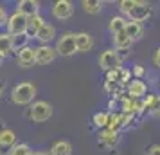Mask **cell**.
I'll use <instances>...</instances> for the list:
<instances>
[{"mask_svg":"<svg viewBox=\"0 0 160 155\" xmlns=\"http://www.w3.org/2000/svg\"><path fill=\"white\" fill-rule=\"evenodd\" d=\"M34 97H36V85L34 83L22 81L18 85H15L13 90H11V101L15 105H20V106L31 105Z\"/></svg>","mask_w":160,"mask_h":155,"instance_id":"1","label":"cell"},{"mask_svg":"<svg viewBox=\"0 0 160 155\" xmlns=\"http://www.w3.org/2000/svg\"><path fill=\"white\" fill-rule=\"evenodd\" d=\"M52 105L47 101H34L31 105L29 110V117L32 123H45L47 119L52 117Z\"/></svg>","mask_w":160,"mask_h":155,"instance_id":"2","label":"cell"},{"mask_svg":"<svg viewBox=\"0 0 160 155\" xmlns=\"http://www.w3.org/2000/svg\"><path fill=\"white\" fill-rule=\"evenodd\" d=\"M54 51L56 54L59 56H74L76 54V33H65V34H61V38H58V42H56V47H54Z\"/></svg>","mask_w":160,"mask_h":155,"instance_id":"3","label":"cell"},{"mask_svg":"<svg viewBox=\"0 0 160 155\" xmlns=\"http://www.w3.org/2000/svg\"><path fill=\"white\" fill-rule=\"evenodd\" d=\"M121 65H122V58L119 56V52L115 49H106V51H102L99 54V67L104 72L121 69Z\"/></svg>","mask_w":160,"mask_h":155,"instance_id":"4","label":"cell"},{"mask_svg":"<svg viewBox=\"0 0 160 155\" xmlns=\"http://www.w3.org/2000/svg\"><path fill=\"white\" fill-rule=\"evenodd\" d=\"M8 34L11 36H18V34H25V29H27V18L23 15H20L18 11H15L11 16H8Z\"/></svg>","mask_w":160,"mask_h":155,"instance_id":"5","label":"cell"},{"mask_svg":"<svg viewBox=\"0 0 160 155\" xmlns=\"http://www.w3.org/2000/svg\"><path fill=\"white\" fill-rule=\"evenodd\" d=\"M151 6L148 4V2H142V0H137V4H135V8L131 9L130 13H128V18H130V22H138L142 23L144 20H148L149 16H151Z\"/></svg>","mask_w":160,"mask_h":155,"instance_id":"6","label":"cell"},{"mask_svg":"<svg viewBox=\"0 0 160 155\" xmlns=\"http://www.w3.org/2000/svg\"><path fill=\"white\" fill-rule=\"evenodd\" d=\"M56 51L51 45H38L34 47V59H36V65H49L56 59Z\"/></svg>","mask_w":160,"mask_h":155,"instance_id":"7","label":"cell"},{"mask_svg":"<svg viewBox=\"0 0 160 155\" xmlns=\"http://www.w3.org/2000/svg\"><path fill=\"white\" fill-rule=\"evenodd\" d=\"M74 15V4L70 0H58L52 6V16L58 20H68Z\"/></svg>","mask_w":160,"mask_h":155,"instance_id":"8","label":"cell"},{"mask_svg":"<svg viewBox=\"0 0 160 155\" xmlns=\"http://www.w3.org/2000/svg\"><path fill=\"white\" fill-rule=\"evenodd\" d=\"M16 133L11 128H0V155H8L16 144Z\"/></svg>","mask_w":160,"mask_h":155,"instance_id":"9","label":"cell"},{"mask_svg":"<svg viewBox=\"0 0 160 155\" xmlns=\"http://www.w3.org/2000/svg\"><path fill=\"white\" fill-rule=\"evenodd\" d=\"M16 11L20 15H23L25 18L40 15V2H36V0H20L16 4Z\"/></svg>","mask_w":160,"mask_h":155,"instance_id":"10","label":"cell"},{"mask_svg":"<svg viewBox=\"0 0 160 155\" xmlns=\"http://www.w3.org/2000/svg\"><path fill=\"white\" fill-rule=\"evenodd\" d=\"M16 63L23 69H27V67H32L36 65V59H34V47H23L22 51H18V56H16Z\"/></svg>","mask_w":160,"mask_h":155,"instance_id":"11","label":"cell"},{"mask_svg":"<svg viewBox=\"0 0 160 155\" xmlns=\"http://www.w3.org/2000/svg\"><path fill=\"white\" fill-rule=\"evenodd\" d=\"M54 38H56V27L45 22L43 25L40 27V31H38L36 40H38L42 45H49V42H52Z\"/></svg>","mask_w":160,"mask_h":155,"instance_id":"12","label":"cell"},{"mask_svg":"<svg viewBox=\"0 0 160 155\" xmlns=\"http://www.w3.org/2000/svg\"><path fill=\"white\" fill-rule=\"evenodd\" d=\"M94 47V38L88 33H78L76 34V51L78 52H88Z\"/></svg>","mask_w":160,"mask_h":155,"instance_id":"13","label":"cell"},{"mask_svg":"<svg viewBox=\"0 0 160 155\" xmlns=\"http://www.w3.org/2000/svg\"><path fill=\"white\" fill-rule=\"evenodd\" d=\"M124 33H126V36L130 38L131 42H137V40H140L142 38V34H144V27H142V23L138 22H126V25H124Z\"/></svg>","mask_w":160,"mask_h":155,"instance_id":"14","label":"cell"},{"mask_svg":"<svg viewBox=\"0 0 160 155\" xmlns=\"http://www.w3.org/2000/svg\"><path fill=\"white\" fill-rule=\"evenodd\" d=\"M45 23V20L42 18V15H34V16H29L27 18V29H25V34L31 38H36L38 31H40V27Z\"/></svg>","mask_w":160,"mask_h":155,"instance_id":"15","label":"cell"},{"mask_svg":"<svg viewBox=\"0 0 160 155\" xmlns=\"http://www.w3.org/2000/svg\"><path fill=\"white\" fill-rule=\"evenodd\" d=\"M146 92H148V87H146V83L142 80H131L130 85H128V94L133 99L146 96Z\"/></svg>","mask_w":160,"mask_h":155,"instance_id":"16","label":"cell"},{"mask_svg":"<svg viewBox=\"0 0 160 155\" xmlns=\"http://www.w3.org/2000/svg\"><path fill=\"white\" fill-rule=\"evenodd\" d=\"M142 110H148L151 116H160V96H148L142 101Z\"/></svg>","mask_w":160,"mask_h":155,"instance_id":"17","label":"cell"},{"mask_svg":"<svg viewBox=\"0 0 160 155\" xmlns=\"http://www.w3.org/2000/svg\"><path fill=\"white\" fill-rule=\"evenodd\" d=\"M51 155H72V144L68 141H56L49 150Z\"/></svg>","mask_w":160,"mask_h":155,"instance_id":"18","label":"cell"},{"mask_svg":"<svg viewBox=\"0 0 160 155\" xmlns=\"http://www.w3.org/2000/svg\"><path fill=\"white\" fill-rule=\"evenodd\" d=\"M101 142L104 144V146H108V148H113V146H117L119 144V132H112V130H108V128H104L101 132Z\"/></svg>","mask_w":160,"mask_h":155,"instance_id":"19","label":"cell"},{"mask_svg":"<svg viewBox=\"0 0 160 155\" xmlns=\"http://www.w3.org/2000/svg\"><path fill=\"white\" fill-rule=\"evenodd\" d=\"M131 44H133V42L126 36V33H124V31H121V33L113 34V45H115L117 51H130Z\"/></svg>","mask_w":160,"mask_h":155,"instance_id":"20","label":"cell"},{"mask_svg":"<svg viewBox=\"0 0 160 155\" xmlns=\"http://www.w3.org/2000/svg\"><path fill=\"white\" fill-rule=\"evenodd\" d=\"M81 8L87 15H99L102 9V2L101 0H83Z\"/></svg>","mask_w":160,"mask_h":155,"instance_id":"21","label":"cell"},{"mask_svg":"<svg viewBox=\"0 0 160 155\" xmlns=\"http://www.w3.org/2000/svg\"><path fill=\"white\" fill-rule=\"evenodd\" d=\"M11 52H13L11 34H8V33H2V34H0V54H2L4 58H8Z\"/></svg>","mask_w":160,"mask_h":155,"instance_id":"22","label":"cell"},{"mask_svg":"<svg viewBox=\"0 0 160 155\" xmlns=\"http://www.w3.org/2000/svg\"><path fill=\"white\" fill-rule=\"evenodd\" d=\"M106 128L112 132H119L121 128H124V114H110V121Z\"/></svg>","mask_w":160,"mask_h":155,"instance_id":"23","label":"cell"},{"mask_svg":"<svg viewBox=\"0 0 160 155\" xmlns=\"http://www.w3.org/2000/svg\"><path fill=\"white\" fill-rule=\"evenodd\" d=\"M126 18L124 16H113L112 20H110V23H108V29L113 33V34H117V33H121V31H124V25H126Z\"/></svg>","mask_w":160,"mask_h":155,"instance_id":"24","label":"cell"},{"mask_svg":"<svg viewBox=\"0 0 160 155\" xmlns=\"http://www.w3.org/2000/svg\"><path fill=\"white\" fill-rule=\"evenodd\" d=\"M11 44H13V51H22L23 47L29 45V36H27V34L11 36Z\"/></svg>","mask_w":160,"mask_h":155,"instance_id":"25","label":"cell"},{"mask_svg":"<svg viewBox=\"0 0 160 155\" xmlns=\"http://www.w3.org/2000/svg\"><path fill=\"white\" fill-rule=\"evenodd\" d=\"M92 121H94V125L97 126V128H102V130H104V128L108 126V121H110V112H97Z\"/></svg>","mask_w":160,"mask_h":155,"instance_id":"26","label":"cell"},{"mask_svg":"<svg viewBox=\"0 0 160 155\" xmlns=\"http://www.w3.org/2000/svg\"><path fill=\"white\" fill-rule=\"evenodd\" d=\"M31 146L29 144H25V142H16L15 146H13V150L9 152L8 155H31Z\"/></svg>","mask_w":160,"mask_h":155,"instance_id":"27","label":"cell"},{"mask_svg":"<svg viewBox=\"0 0 160 155\" xmlns=\"http://www.w3.org/2000/svg\"><path fill=\"white\" fill-rule=\"evenodd\" d=\"M135 4H137V0H121L119 2V9H121V13L128 15L131 9L135 8Z\"/></svg>","mask_w":160,"mask_h":155,"instance_id":"28","label":"cell"},{"mask_svg":"<svg viewBox=\"0 0 160 155\" xmlns=\"http://www.w3.org/2000/svg\"><path fill=\"white\" fill-rule=\"evenodd\" d=\"M130 76H131L130 70L121 67V70H119V85H124V83H128V81H130Z\"/></svg>","mask_w":160,"mask_h":155,"instance_id":"29","label":"cell"},{"mask_svg":"<svg viewBox=\"0 0 160 155\" xmlns=\"http://www.w3.org/2000/svg\"><path fill=\"white\" fill-rule=\"evenodd\" d=\"M104 90L106 92H110V94H113V96H117V92H121V85L119 83H104Z\"/></svg>","mask_w":160,"mask_h":155,"instance_id":"30","label":"cell"},{"mask_svg":"<svg viewBox=\"0 0 160 155\" xmlns=\"http://www.w3.org/2000/svg\"><path fill=\"white\" fill-rule=\"evenodd\" d=\"M8 23V11L4 6H0V27H4Z\"/></svg>","mask_w":160,"mask_h":155,"instance_id":"31","label":"cell"},{"mask_svg":"<svg viewBox=\"0 0 160 155\" xmlns=\"http://www.w3.org/2000/svg\"><path fill=\"white\" fill-rule=\"evenodd\" d=\"M146 155H160V144H153V146L148 148Z\"/></svg>","mask_w":160,"mask_h":155,"instance_id":"32","label":"cell"},{"mask_svg":"<svg viewBox=\"0 0 160 155\" xmlns=\"http://www.w3.org/2000/svg\"><path fill=\"white\" fill-rule=\"evenodd\" d=\"M153 63H155L157 69H160V47L155 51V54H153Z\"/></svg>","mask_w":160,"mask_h":155,"instance_id":"33","label":"cell"},{"mask_svg":"<svg viewBox=\"0 0 160 155\" xmlns=\"http://www.w3.org/2000/svg\"><path fill=\"white\" fill-rule=\"evenodd\" d=\"M133 74L137 76V80H138L140 76H144V67H140V65H135V67H133Z\"/></svg>","mask_w":160,"mask_h":155,"instance_id":"34","label":"cell"},{"mask_svg":"<svg viewBox=\"0 0 160 155\" xmlns=\"http://www.w3.org/2000/svg\"><path fill=\"white\" fill-rule=\"evenodd\" d=\"M31 155H51L49 152H31Z\"/></svg>","mask_w":160,"mask_h":155,"instance_id":"35","label":"cell"},{"mask_svg":"<svg viewBox=\"0 0 160 155\" xmlns=\"http://www.w3.org/2000/svg\"><path fill=\"white\" fill-rule=\"evenodd\" d=\"M2 92H4V83H0V97H2Z\"/></svg>","mask_w":160,"mask_h":155,"instance_id":"36","label":"cell"},{"mask_svg":"<svg viewBox=\"0 0 160 155\" xmlns=\"http://www.w3.org/2000/svg\"><path fill=\"white\" fill-rule=\"evenodd\" d=\"M2 61H4V56H2V54H0V65H2Z\"/></svg>","mask_w":160,"mask_h":155,"instance_id":"37","label":"cell"}]
</instances>
